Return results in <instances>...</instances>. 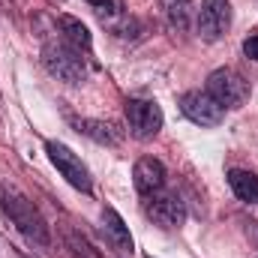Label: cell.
Segmentation results:
<instances>
[{"label":"cell","mask_w":258,"mask_h":258,"mask_svg":"<svg viewBox=\"0 0 258 258\" xmlns=\"http://www.w3.org/2000/svg\"><path fill=\"white\" fill-rule=\"evenodd\" d=\"M0 210L6 213V219H9L33 246H42V249L51 246V231H48L42 213L33 207V201H30L27 195H21L15 186L0 183Z\"/></svg>","instance_id":"obj_1"},{"label":"cell","mask_w":258,"mask_h":258,"mask_svg":"<svg viewBox=\"0 0 258 258\" xmlns=\"http://www.w3.org/2000/svg\"><path fill=\"white\" fill-rule=\"evenodd\" d=\"M42 63L54 78H60L66 84H81L87 78V57L69 42H48L42 48Z\"/></svg>","instance_id":"obj_2"},{"label":"cell","mask_w":258,"mask_h":258,"mask_svg":"<svg viewBox=\"0 0 258 258\" xmlns=\"http://www.w3.org/2000/svg\"><path fill=\"white\" fill-rule=\"evenodd\" d=\"M207 93L222 105V108H240L249 99V81L237 69H216L207 78Z\"/></svg>","instance_id":"obj_3"},{"label":"cell","mask_w":258,"mask_h":258,"mask_svg":"<svg viewBox=\"0 0 258 258\" xmlns=\"http://www.w3.org/2000/svg\"><path fill=\"white\" fill-rule=\"evenodd\" d=\"M45 153H48L51 165L60 171V177H63L69 186H75V189H81V192H90V189H93V180H90L87 165L81 162L78 153H72V150L66 147L63 141H45Z\"/></svg>","instance_id":"obj_4"},{"label":"cell","mask_w":258,"mask_h":258,"mask_svg":"<svg viewBox=\"0 0 258 258\" xmlns=\"http://www.w3.org/2000/svg\"><path fill=\"white\" fill-rule=\"evenodd\" d=\"M165 123L162 108L150 99H126V126L129 135L138 141H150L159 135V129Z\"/></svg>","instance_id":"obj_5"},{"label":"cell","mask_w":258,"mask_h":258,"mask_svg":"<svg viewBox=\"0 0 258 258\" xmlns=\"http://www.w3.org/2000/svg\"><path fill=\"white\" fill-rule=\"evenodd\" d=\"M195 27H198V36L207 42L222 39L225 30L231 27V3L228 0H201Z\"/></svg>","instance_id":"obj_6"},{"label":"cell","mask_w":258,"mask_h":258,"mask_svg":"<svg viewBox=\"0 0 258 258\" xmlns=\"http://www.w3.org/2000/svg\"><path fill=\"white\" fill-rule=\"evenodd\" d=\"M180 111L195 126H219L225 120V108L207 93V90H189L180 96Z\"/></svg>","instance_id":"obj_7"},{"label":"cell","mask_w":258,"mask_h":258,"mask_svg":"<svg viewBox=\"0 0 258 258\" xmlns=\"http://www.w3.org/2000/svg\"><path fill=\"white\" fill-rule=\"evenodd\" d=\"M144 216L153 219L159 228H180L186 219V207L177 195L171 192H153L144 201Z\"/></svg>","instance_id":"obj_8"},{"label":"cell","mask_w":258,"mask_h":258,"mask_svg":"<svg viewBox=\"0 0 258 258\" xmlns=\"http://www.w3.org/2000/svg\"><path fill=\"white\" fill-rule=\"evenodd\" d=\"M132 183L141 195H153V192H162L165 186V165L153 156H141L132 168Z\"/></svg>","instance_id":"obj_9"},{"label":"cell","mask_w":258,"mask_h":258,"mask_svg":"<svg viewBox=\"0 0 258 258\" xmlns=\"http://www.w3.org/2000/svg\"><path fill=\"white\" fill-rule=\"evenodd\" d=\"M102 228H105V237L114 249L132 255V234H129V225L120 219V213L114 207H105L102 210Z\"/></svg>","instance_id":"obj_10"},{"label":"cell","mask_w":258,"mask_h":258,"mask_svg":"<svg viewBox=\"0 0 258 258\" xmlns=\"http://www.w3.org/2000/svg\"><path fill=\"white\" fill-rule=\"evenodd\" d=\"M57 27H60V33H63V42H69L72 48H78V51H84V54H90V45H93L90 30H87L78 18L60 15V18H57Z\"/></svg>","instance_id":"obj_11"},{"label":"cell","mask_w":258,"mask_h":258,"mask_svg":"<svg viewBox=\"0 0 258 258\" xmlns=\"http://www.w3.org/2000/svg\"><path fill=\"white\" fill-rule=\"evenodd\" d=\"M228 183H231L234 195L243 204H258V174L246 171V168H231L228 171Z\"/></svg>","instance_id":"obj_12"},{"label":"cell","mask_w":258,"mask_h":258,"mask_svg":"<svg viewBox=\"0 0 258 258\" xmlns=\"http://www.w3.org/2000/svg\"><path fill=\"white\" fill-rule=\"evenodd\" d=\"M162 12L168 18V27L183 33L189 27V21H192L195 6H192V0H162Z\"/></svg>","instance_id":"obj_13"},{"label":"cell","mask_w":258,"mask_h":258,"mask_svg":"<svg viewBox=\"0 0 258 258\" xmlns=\"http://www.w3.org/2000/svg\"><path fill=\"white\" fill-rule=\"evenodd\" d=\"M78 132H84L87 138H93L96 144H120V132L111 126V123H102V120H75Z\"/></svg>","instance_id":"obj_14"},{"label":"cell","mask_w":258,"mask_h":258,"mask_svg":"<svg viewBox=\"0 0 258 258\" xmlns=\"http://www.w3.org/2000/svg\"><path fill=\"white\" fill-rule=\"evenodd\" d=\"M66 246L72 249V255H75V258H102V252H99V249H93L87 237H81V234H78V231H72V228H66Z\"/></svg>","instance_id":"obj_15"},{"label":"cell","mask_w":258,"mask_h":258,"mask_svg":"<svg viewBox=\"0 0 258 258\" xmlns=\"http://www.w3.org/2000/svg\"><path fill=\"white\" fill-rule=\"evenodd\" d=\"M96 15H99L105 24H114L117 18H123V15H126L123 0H102V3H96Z\"/></svg>","instance_id":"obj_16"},{"label":"cell","mask_w":258,"mask_h":258,"mask_svg":"<svg viewBox=\"0 0 258 258\" xmlns=\"http://www.w3.org/2000/svg\"><path fill=\"white\" fill-rule=\"evenodd\" d=\"M243 54H246L249 60H255V63H258V33H255V36H249V39L243 42Z\"/></svg>","instance_id":"obj_17"},{"label":"cell","mask_w":258,"mask_h":258,"mask_svg":"<svg viewBox=\"0 0 258 258\" xmlns=\"http://www.w3.org/2000/svg\"><path fill=\"white\" fill-rule=\"evenodd\" d=\"M90 3H93V6H96V3H102V0H90Z\"/></svg>","instance_id":"obj_18"},{"label":"cell","mask_w":258,"mask_h":258,"mask_svg":"<svg viewBox=\"0 0 258 258\" xmlns=\"http://www.w3.org/2000/svg\"><path fill=\"white\" fill-rule=\"evenodd\" d=\"M144 258H153V255H144Z\"/></svg>","instance_id":"obj_19"}]
</instances>
